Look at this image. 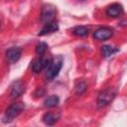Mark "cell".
Wrapping results in <instances>:
<instances>
[{"mask_svg": "<svg viewBox=\"0 0 127 127\" xmlns=\"http://www.w3.org/2000/svg\"><path fill=\"white\" fill-rule=\"evenodd\" d=\"M123 7L119 3H113L109 5L106 9V15L110 18H118L123 14Z\"/></svg>", "mask_w": 127, "mask_h": 127, "instance_id": "52a82bcc", "label": "cell"}, {"mask_svg": "<svg viewBox=\"0 0 127 127\" xmlns=\"http://www.w3.org/2000/svg\"><path fill=\"white\" fill-rule=\"evenodd\" d=\"M64 64V58L62 56H57L54 59H51L49 65L46 68V76L49 80H53L60 73Z\"/></svg>", "mask_w": 127, "mask_h": 127, "instance_id": "6da1fadb", "label": "cell"}, {"mask_svg": "<svg viewBox=\"0 0 127 127\" xmlns=\"http://www.w3.org/2000/svg\"><path fill=\"white\" fill-rule=\"evenodd\" d=\"M71 31L75 36L78 37H85L88 35V28L85 26H76Z\"/></svg>", "mask_w": 127, "mask_h": 127, "instance_id": "5bb4252c", "label": "cell"}, {"mask_svg": "<svg viewBox=\"0 0 127 127\" xmlns=\"http://www.w3.org/2000/svg\"><path fill=\"white\" fill-rule=\"evenodd\" d=\"M119 50L117 48H113V47L108 46V45H105V46L101 47V54H102V56L104 58H110L111 56H113Z\"/></svg>", "mask_w": 127, "mask_h": 127, "instance_id": "7c38bea8", "label": "cell"}, {"mask_svg": "<svg viewBox=\"0 0 127 127\" xmlns=\"http://www.w3.org/2000/svg\"><path fill=\"white\" fill-rule=\"evenodd\" d=\"M115 96H116V89H114L113 87L106 88L105 90L100 92V94L97 97L98 107H104L108 105L109 103H111V101L114 99Z\"/></svg>", "mask_w": 127, "mask_h": 127, "instance_id": "7a4b0ae2", "label": "cell"}, {"mask_svg": "<svg viewBox=\"0 0 127 127\" xmlns=\"http://www.w3.org/2000/svg\"><path fill=\"white\" fill-rule=\"evenodd\" d=\"M25 105L22 102H15L12 103L11 105H9L5 111V115H4V121L8 122L13 120L15 117H17L24 109Z\"/></svg>", "mask_w": 127, "mask_h": 127, "instance_id": "3957f363", "label": "cell"}, {"mask_svg": "<svg viewBox=\"0 0 127 127\" xmlns=\"http://www.w3.org/2000/svg\"><path fill=\"white\" fill-rule=\"evenodd\" d=\"M51 62V59L45 58L44 56H39V58H37L32 64V69L35 73H38L40 71H42L43 69H46L47 66L49 65Z\"/></svg>", "mask_w": 127, "mask_h": 127, "instance_id": "5b68a950", "label": "cell"}, {"mask_svg": "<svg viewBox=\"0 0 127 127\" xmlns=\"http://www.w3.org/2000/svg\"><path fill=\"white\" fill-rule=\"evenodd\" d=\"M113 35V30L111 28L108 27H101L98 28L97 30H95V32L93 33V37L95 40L98 41H105L108 40L109 38H111V36Z\"/></svg>", "mask_w": 127, "mask_h": 127, "instance_id": "8992f818", "label": "cell"}, {"mask_svg": "<svg viewBox=\"0 0 127 127\" xmlns=\"http://www.w3.org/2000/svg\"><path fill=\"white\" fill-rule=\"evenodd\" d=\"M24 91H25V85L21 80L14 82V84L11 88V93H10L11 98H16V97L20 96Z\"/></svg>", "mask_w": 127, "mask_h": 127, "instance_id": "30bf717a", "label": "cell"}, {"mask_svg": "<svg viewBox=\"0 0 127 127\" xmlns=\"http://www.w3.org/2000/svg\"><path fill=\"white\" fill-rule=\"evenodd\" d=\"M60 113H56V112H47L44 114L43 116V122L46 125H54L59 119H60Z\"/></svg>", "mask_w": 127, "mask_h": 127, "instance_id": "8fae6325", "label": "cell"}, {"mask_svg": "<svg viewBox=\"0 0 127 127\" xmlns=\"http://www.w3.org/2000/svg\"><path fill=\"white\" fill-rule=\"evenodd\" d=\"M59 102H60L59 96H57V95H51V96H49L48 98H46V100H45L44 103H45V106H46V107L52 108V107L58 106Z\"/></svg>", "mask_w": 127, "mask_h": 127, "instance_id": "4fadbf2b", "label": "cell"}, {"mask_svg": "<svg viewBox=\"0 0 127 127\" xmlns=\"http://www.w3.org/2000/svg\"><path fill=\"white\" fill-rule=\"evenodd\" d=\"M0 24H1V23H0Z\"/></svg>", "mask_w": 127, "mask_h": 127, "instance_id": "ac0fdd59", "label": "cell"}, {"mask_svg": "<svg viewBox=\"0 0 127 127\" xmlns=\"http://www.w3.org/2000/svg\"><path fill=\"white\" fill-rule=\"evenodd\" d=\"M57 14V8L52 4H46L42 7L41 11V21L43 23H49L54 21Z\"/></svg>", "mask_w": 127, "mask_h": 127, "instance_id": "277c9868", "label": "cell"}, {"mask_svg": "<svg viewBox=\"0 0 127 127\" xmlns=\"http://www.w3.org/2000/svg\"><path fill=\"white\" fill-rule=\"evenodd\" d=\"M21 55H22V50L17 47L10 48L9 50L6 51V59L10 64L16 63L21 58Z\"/></svg>", "mask_w": 127, "mask_h": 127, "instance_id": "ba28073f", "label": "cell"}, {"mask_svg": "<svg viewBox=\"0 0 127 127\" xmlns=\"http://www.w3.org/2000/svg\"><path fill=\"white\" fill-rule=\"evenodd\" d=\"M59 30V25L56 21H52V22H49V23H46L45 26L43 27V29L40 31V33L38 34L39 36H45V35H48V34H52V33H55Z\"/></svg>", "mask_w": 127, "mask_h": 127, "instance_id": "9c48e42d", "label": "cell"}, {"mask_svg": "<svg viewBox=\"0 0 127 127\" xmlns=\"http://www.w3.org/2000/svg\"><path fill=\"white\" fill-rule=\"evenodd\" d=\"M86 88H87V84H86L84 81H82V80L78 81V82L75 84V91H76V93L79 94V95L82 94V93H84L85 90H86Z\"/></svg>", "mask_w": 127, "mask_h": 127, "instance_id": "9a60e30c", "label": "cell"}, {"mask_svg": "<svg viewBox=\"0 0 127 127\" xmlns=\"http://www.w3.org/2000/svg\"><path fill=\"white\" fill-rule=\"evenodd\" d=\"M81 1H84V0H81Z\"/></svg>", "mask_w": 127, "mask_h": 127, "instance_id": "e0dca14e", "label": "cell"}, {"mask_svg": "<svg viewBox=\"0 0 127 127\" xmlns=\"http://www.w3.org/2000/svg\"><path fill=\"white\" fill-rule=\"evenodd\" d=\"M47 49H48V45H47L46 43H44V42H41V43H39V44L36 46V53H37L39 56H43V55L46 53Z\"/></svg>", "mask_w": 127, "mask_h": 127, "instance_id": "2e32d148", "label": "cell"}]
</instances>
